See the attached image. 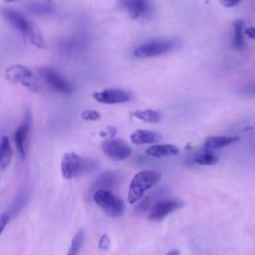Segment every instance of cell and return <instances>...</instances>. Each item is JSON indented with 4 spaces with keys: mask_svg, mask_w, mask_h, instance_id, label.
I'll return each instance as SVG.
<instances>
[{
    "mask_svg": "<svg viewBox=\"0 0 255 255\" xmlns=\"http://www.w3.org/2000/svg\"><path fill=\"white\" fill-rule=\"evenodd\" d=\"M0 13L2 17L6 21H8L13 27L19 30L23 34V36L30 41L31 44L40 49H45L47 47V44L38 29L31 22H29L21 13L8 8H2Z\"/></svg>",
    "mask_w": 255,
    "mask_h": 255,
    "instance_id": "obj_1",
    "label": "cell"
},
{
    "mask_svg": "<svg viewBox=\"0 0 255 255\" xmlns=\"http://www.w3.org/2000/svg\"><path fill=\"white\" fill-rule=\"evenodd\" d=\"M98 162L94 159L83 157L75 152H66L61 160V172L67 179H72L92 172L97 168Z\"/></svg>",
    "mask_w": 255,
    "mask_h": 255,
    "instance_id": "obj_2",
    "label": "cell"
},
{
    "mask_svg": "<svg viewBox=\"0 0 255 255\" xmlns=\"http://www.w3.org/2000/svg\"><path fill=\"white\" fill-rule=\"evenodd\" d=\"M161 178V174L154 170H142L136 173L131 179L128 187V200L132 204L138 201L143 194L154 186Z\"/></svg>",
    "mask_w": 255,
    "mask_h": 255,
    "instance_id": "obj_3",
    "label": "cell"
},
{
    "mask_svg": "<svg viewBox=\"0 0 255 255\" xmlns=\"http://www.w3.org/2000/svg\"><path fill=\"white\" fill-rule=\"evenodd\" d=\"M5 78L12 84L21 85L33 93L41 90L40 83L34 72L24 65H12L6 68Z\"/></svg>",
    "mask_w": 255,
    "mask_h": 255,
    "instance_id": "obj_4",
    "label": "cell"
},
{
    "mask_svg": "<svg viewBox=\"0 0 255 255\" xmlns=\"http://www.w3.org/2000/svg\"><path fill=\"white\" fill-rule=\"evenodd\" d=\"M94 200L109 216L119 217L124 213L125 204L123 200L116 196L111 190H96L94 193Z\"/></svg>",
    "mask_w": 255,
    "mask_h": 255,
    "instance_id": "obj_5",
    "label": "cell"
},
{
    "mask_svg": "<svg viewBox=\"0 0 255 255\" xmlns=\"http://www.w3.org/2000/svg\"><path fill=\"white\" fill-rule=\"evenodd\" d=\"M175 45L173 40H152L138 46L134 50L133 55L140 59L156 57L171 51Z\"/></svg>",
    "mask_w": 255,
    "mask_h": 255,
    "instance_id": "obj_6",
    "label": "cell"
},
{
    "mask_svg": "<svg viewBox=\"0 0 255 255\" xmlns=\"http://www.w3.org/2000/svg\"><path fill=\"white\" fill-rule=\"evenodd\" d=\"M39 73L43 80L49 85L54 91L65 94V95H70L74 91L73 85L67 81L65 78H63L57 71H55L52 68L49 67H44L39 70Z\"/></svg>",
    "mask_w": 255,
    "mask_h": 255,
    "instance_id": "obj_7",
    "label": "cell"
},
{
    "mask_svg": "<svg viewBox=\"0 0 255 255\" xmlns=\"http://www.w3.org/2000/svg\"><path fill=\"white\" fill-rule=\"evenodd\" d=\"M32 127V113L29 108L25 110L23 120L15 130L14 133V141L17 147V150L22 158L26 156V149H27V141L29 137V133Z\"/></svg>",
    "mask_w": 255,
    "mask_h": 255,
    "instance_id": "obj_8",
    "label": "cell"
},
{
    "mask_svg": "<svg viewBox=\"0 0 255 255\" xmlns=\"http://www.w3.org/2000/svg\"><path fill=\"white\" fill-rule=\"evenodd\" d=\"M104 153L114 160H125L131 154L130 146L120 138H108L102 143Z\"/></svg>",
    "mask_w": 255,
    "mask_h": 255,
    "instance_id": "obj_9",
    "label": "cell"
},
{
    "mask_svg": "<svg viewBox=\"0 0 255 255\" xmlns=\"http://www.w3.org/2000/svg\"><path fill=\"white\" fill-rule=\"evenodd\" d=\"M118 5L131 19L142 18L147 16L151 11L150 0H119Z\"/></svg>",
    "mask_w": 255,
    "mask_h": 255,
    "instance_id": "obj_10",
    "label": "cell"
},
{
    "mask_svg": "<svg viewBox=\"0 0 255 255\" xmlns=\"http://www.w3.org/2000/svg\"><path fill=\"white\" fill-rule=\"evenodd\" d=\"M93 98L103 104H122L129 102L131 99L130 93L122 89H106L93 94Z\"/></svg>",
    "mask_w": 255,
    "mask_h": 255,
    "instance_id": "obj_11",
    "label": "cell"
},
{
    "mask_svg": "<svg viewBox=\"0 0 255 255\" xmlns=\"http://www.w3.org/2000/svg\"><path fill=\"white\" fill-rule=\"evenodd\" d=\"M181 204L182 203L180 201L175 199H166L158 201L151 207L148 213V219L150 221H160L169 213L178 209L181 206Z\"/></svg>",
    "mask_w": 255,
    "mask_h": 255,
    "instance_id": "obj_12",
    "label": "cell"
},
{
    "mask_svg": "<svg viewBox=\"0 0 255 255\" xmlns=\"http://www.w3.org/2000/svg\"><path fill=\"white\" fill-rule=\"evenodd\" d=\"M239 139L238 136H229V135H213L208 136L204 139L203 147L207 150L221 148L223 146L229 145Z\"/></svg>",
    "mask_w": 255,
    "mask_h": 255,
    "instance_id": "obj_13",
    "label": "cell"
},
{
    "mask_svg": "<svg viewBox=\"0 0 255 255\" xmlns=\"http://www.w3.org/2000/svg\"><path fill=\"white\" fill-rule=\"evenodd\" d=\"M160 134L151 130L146 129H136L134 132L130 134V140L132 143L136 145L153 143L160 139Z\"/></svg>",
    "mask_w": 255,
    "mask_h": 255,
    "instance_id": "obj_14",
    "label": "cell"
},
{
    "mask_svg": "<svg viewBox=\"0 0 255 255\" xmlns=\"http://www.w3.org/2000/svg\"><path fill=\"white\" fill-rule=\"evenodd\" d=\"M179 148L174 144H155L145 150V153L152 157L170 156L179 153Z\"/></svg>",
    "mask_w": 255,
    "mask_h": 255,
    "instance_id": "obj_15",
    "label": "cell"
},
{
    "mask_svg": "<svg viewBox=\"0 0 255 255\" xmlns=\"http://www.w3.org/2000/svg\"><path fill=\"white\" fill-rule=\"evenodd\" d=\"M118 182V174L114 171L108 170L101 174V176L96 180L94 187L98 189H106L110 190V188L114 187Z\"/></svg>",
    "mask_w": 255,
    "mask_h": 255,
    "instance_id": "obj_16",
    "label": "cell"
},
{
    "mask_svg": "<svg viewBox=\"0 0 255 255\" xmlns=\"http://www.w3.org/2000/svg\"><path fill=\"white\" fill-rule=\"evenodd\" d=\"M11 157H12V149L10 145V140L8 136L4 135L2 136L0 141V168L1 169H5L9 165L11 161Z\"/></svg>",
    "mask_w": 255,
    "mask_h": 255,
    "instance_id": "obj_17",
    "label": "cell"
},
{
    "mask_svg": "<svg viewBox=\"0 0 255 255\" xmlns=\"http://www.w3.org/2000/svg\"><path fill=\"white\" fill-rule=\"evenodd\" d=\"M243 27L244 22L241 19L236 20L233 23V38H232V46L235 50H242L245 46L244 36H243Z\"/></svg>",
    "mask_w": 255,
    "mask_h": 255,
    "instance_id": "obj_18",
    "label": "cell"
},
{
    "mask_svg": "<svg viewBox=\"0 0 255 255\" xmlns=\"http://www.w3.org/2000/svg\"><path fill=\"white\" fill-rule=\"evenodd\" d=\"M130 116L136 118L144 123L156 124L161 120V115L153 110H143V111H134L130 113Z\"/></svg>",
    "mask_w": 255,
    "mask_h": 255,
    "instance_id": "obj_19",
    "label": "cell"
},
{
    "mask_svg": "<svg viewBox=\"0 0 255 255\" xmlns=\"http://www.w3.org/2000/svg\"><path fill=\"white\" fill-rule=\"evenodd\" d=\"M27 10L35 15H49L54 12L55 7L49 2H34L27 5Z\"/></svg>",
    "mask_w": 255,
    "mask_h": 255,
    "instance_id": "obj_20",
    "label": "cell"
},
{
    "mask_svg": "<svg viewBox=\"0 0 255 255\" xmlns=\"http://www.w3.org/2000/svg\"><path fill=\"white\" fill-rule=\"evenodd\" d=\"M84 239H85V233L83 230H79L75 236L72 239L71 242V246L69 248L68 254L67 255H79L82 245L84 243Z\"/></svg>",
    "mask_w": 255,
    "mask_h": 255,
    "instance_id": "obj_21",
    "label": "cell"
},
{
    "mask_svg": "<svg viewBox=\"0 0 255 255\" xmlns=\"http://www.w3.org/2000/svg\"><path fill=\"white\" fill-rule=\"evenodd\" d=\"M219 158L216 155L209 152L199 154L194 158V161L200 165H213L216 164Z\"/></svg>",
    "mask_w": 255,
    "mask_h": 255,
    "instance_id": "obj_22",
    "label": "cell"
},
{
    "mask_svg": "<svg viewBox=\"0 0 255 255\" xmlns=\"http://www.w3.org/2000/svg\"><path fill=\"white\" fill-rule=\"evenodd\" d=\"M81 117L85 121H98L101 119V114L94 110H85L81 113Z\"/></svg>",
    "mask_w": 255,
    "mask_h": 255,
    "instance_id": "obj_23",
    "label": "cell"
},
{
    "mask_svg": "<svg viewBox=\"0 0 255 255\" xmlns=\"http://www.w3.org/2000/svg\"><path fill=\"white\" fill-rule=\"evenodd\" d=\"M9 219H10V214L8 212H3L0 214V234L3 232V230L7 226Z\"/></svg>",
    "mask_w": 255,
    "mask_h": 255,
    "instance_id": "obj_24",
    "label": "cell"
},
{
    "mask_svg": "<svg viewBox=\"0 0 255 255\" xmlns=\"http://www.w3.org/2000/svg\"><path fill=\"white\" fill-rule=\"evenodd\" d=\"M116 132H117V129L114 127H107L105 129H103L100 132V134H101V136H104V137L113 138V136L116 134Z\"/></svg>",
    "mask_w": 255,
    "mask_h": 255,
    "instance_id": "obj_25",
    "label": "cell"
},
{
    "mask_svg": "<svg viewBox=\"0 0 255 255\" xmlns=\"http://www.w3.org/2000/svg\"><path fill=\"white\" fill-rule=\"evenodd\" d=\"M240 92L244 95H255V84L246 85L240 89Z\"/></svg>",
    "mask_w": 255,
    "mask_h": 255,
    "instance_id": "obj_26",
    "label": "cell"
},
{
    "mask_svg": "<svg viewBox=\"0 0 255 255\" xmlns=\"http://www.w3.org/2000/svg\"><path fill=\"white\" fill-rule=\"evenodd\" d=\"M241 0H220L221 4L225 7H234L236 6Z\"/></svg>",
    "mask_w": 255,
    "mask_h": 255,
    "instance_id": "obj_27",
    "label": "cell"
},
{
    "mask_svg": "<svg viewBox=\"0 0 255 255\" xmlns=\"http://www.w3.org/2000/svg\"><path fill=\"white\" fill-rule=\"evenodd\" d=\"M99 245H100V247L103 248V249L108 248V246H109V237H108V235H103V236H102Z\"/></svg>",
    "mask_w": 255,
    "mask_h": 255,
    "instance_id": "obj_28",
    "label": "cell"
},
{
    "mask_svg": "<svg viewBox=\"0 0 255 255\" xmlns=\"http://www.w3.org/2000/svg\"><path fill=\"white\" fill-rule=\"evenodd\" d=\"M245 34H246V36H248L249 38H251V39H254V40H255V27H249V28H246V30H245Z\"/></svg>",
    "mask_w": 255,
    "mask_h": 255,
    "instance_id": "obj_29",
    "label": "cell"
},
{
    "mask_svg": "<svg viewBox=\"0 0 255 255\" xmlns=\"http://www.w3.org/2000/svg\"><path fill=\"white\" fill-rule=\"evenodd\" d=\"M166 255H179V253L177 250H172V251H169Z\"/></svg>",
    "mask_w": 255,
    "mask_h": 255,
    "instance_id": "obj_30",
    "label": "cell"
},
{
    "mask_svg": "<svg viewBox=\"0 0 255 255\" xmlns=\"http://www.w3.org/2000/svg\"><path fill=\"white\" fill-rule=\"evenodd\" d=\"M6 3H10V2H14V1H17V0H4Z\"/></svg>",
    "mask_w": 255,
    "mask_h": 255,
    "instance_id": "obj_31",
    "label": "cell"
}]
</instances>
